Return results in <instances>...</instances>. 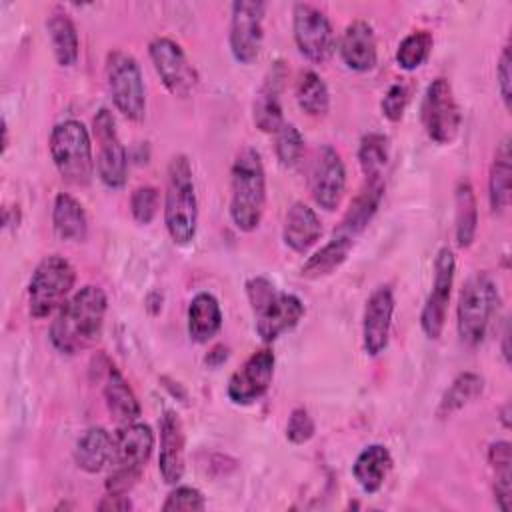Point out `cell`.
Segmentation results:
<instances>
[{"label":"cell","mask_w":512,"mask_h":512,"mask_svg":"<svg viewBox=\"0 0 512 512\" xmlns=\"http://www.w3.org/2000/svg\"><path fill=\"white\" fill-rule=\"evenodd\" d=\"M390 156V140L386 134L368 132L358 146V162L364 176H384Z\"/></svg>","instance_id":"obj_36"},{"label":"cell","mask_w":512,"mask_h":512,"mask_svg":"<svg viewBox=\"0 0 512 512\" xmlns=\"http://www.w3.org/2000/svg\"><path fill=\"white\" fill-rule=\"evenodd\" d=\"M294 42L304 58L324 64L334 52V32L328 16L308 2L294 4L292 10Z\"/></svg>","instance_id":"obj_13"},{"label":"cell","mask_w":512,"mask_h":512,"mask_svg":"<svg viewBox=\"0 0 512 512\" xmlns=\"http://www.w3.org/2000/svg\"><path fill=\"white\" fill-rule=\"evenodd\" d=\"M338 52L346 68L354 72H368L378 62V46L372 24L366 20L350 22L338 42Z\"/></svg>","instance_id":"obj_22"},{"label":"cell","mask_w":512,"mask_h":512,"mask_svg":"<svg viewBox=\"0 0 512 512\" xmlns=\"http://www.w3.org/2000/svg\"><path fill=\"white\" fill-rule=\"evenodd\" d=\"M384 190H386L384 176H364V184L356 194V198L352 200L348 212L344 214L336 234L356 238L378 212L380 202L384 198Z\"/></svg>","instance_id":"obj_23"},{"label":"cell","mask_w":512,"mask_h":512,"mask_svg":"<svg viewBox=\"0 0 512 512\" xmlns=\"http://www.w3.org/2000/svg\"><path fill=\"white\" fill-rule=\"evenodd\" d=\"M76 282L74 266L58 256L50 254L38 262L28 282V310L32 318H46L58 310L72 292Z\"/></svg>","instance_id":"obj_7"},{"label":"cell","mask_w":512,"mask_h":512,"mask_svg":"<svg viewBox=\"0 0 512 512\" xmlns=\"http://www.w3.org/2000/svg\"><path fill=\"white\" fill-rule=\"evenodd\" d=\"M306 308L304 302L290 292H276V296L254 314L256 334L264 344H270L298 326Z\"/></svg>","instance_id":"obj_19"},{"label":"cell","mask_w":512,"mask_h":512,"mask_svg":"<svg viewBox=\"0 0 512 512\" xmlns=\"http://www.w3.org/2000/svg\"><path fill=\"white\" fill-rule=\"evenodd\" d=\"M456 258L448 246H442L434 258V278L432 288L426 296V302L420 312V328L430 340H438L446 326L450 294L454 286Z\"/></svg>","instance_id":"obj_12"},{"label":"cell","mask_w":512,"mask_h":512,"mask_svg":"<svg viewBox=\"0 0 512 512\" xmlns=\"http://www.w3.org/2000/svg\"><path fill=\"white\" fill-rule=\"evenodd\" d=\"M92 132L98 144L96 172L106 188L118 190L126 184L128 176V154L120 142L116 120L110 110L100 108L92 120Z\"/></svg>","instance_id":"obj_10"},{"label":"cell","mask_w":512,"mask_h":512,"mask_svg":"<svg viewBox=\"0 0 512 512\" xmlns=\"http://www.w3.org/2000/svg\"><path fill=\"white\" fill-rule=\"evenodd\" d=\"M186 328L188 336L196 344L210 342L222 328V308L214 294L198 292L186 312Z\"/></svg>","instance_id":"obj_25"},{"label":"cell","mask_w":512,"mask_h":512,"mask_svg":"<svg viewBox=\"0 0 512 512\" xmlns=\"http://www.w3.org/2000/svg\"><path fill=\"white\" fill-rule=\"evenodd\" d=\"M296 102L308 116H324L330 108L326 82L314 70H304L296 80Z\"/></svg>","instance_id":"obj_35"},{"label":"cell","mask_w":512,"mask_h":512,"mask_svg":"<svg viewBox=\"0 0 512 512\" xmlns=\"http://www.w3.org/2000/svg\"><path fill=\"white\" fill-rule=\"evenodd\" d=\"M48 148L58 174L68 184L88 186L92 182L96 166L92 138L80 120L68 118L58 122L50 132Z\"/></svg>","instance_id":"obj_5"},{"label":"cell","mask_w":512,"mask_h":512,"mask_svg":"<svg viewBox=\"0 0 512 512\" xmlns=\"http://www.w3.org/2000/svg\"><path fill=\"white\" fill-rule=\"evenodd\" d=\"M510 138H502L498 144L492 166H490V176H488V200L492 212H504L510 204Z\"/></svg>","instance_id":"obj_32"},{"label":"cell","mask_w":512,"mask_h":512,"mask_svg":"<svg viewBox=\"0 0 512 512\" xmlns=\"http://www.w3.org/2000/svg\"><path fill=\"white\" fill-rule=\"evenodd\" d=\"M508 412H510V406L506 404V406L502 408V422H504V426H506V428L510 426V422H508Z\"/></svg>","instance_id":"obj_49"},{"label":"cell","mask_w":512,"mask_h":512,"mask_svg":"<svg viewBox=\"0 0 512 512\" xmlns=\"http://www.w3.org/2000/svg\"><path fill=\"white\" fill-rule=\"evenodd\" d=\"M112 472L108 474L104 488L110 494H128L132 486L140 480L142 468L154 450V432L144 422H128L120 424V428L112 434Z\"/></svg>","instance_id":"obj_4"},{"label":"cell","mask_w":512,"mask_h":512,"mask_svg":"<svg viewBox=\"0 0 512 512\" xmlns=\"http://www.w3.org/2000/svg\"><path fill=\"white\" fill-rule=\"evenodd\" d=\"M454 236L460 248L472 246L478 230V202L470 180H460L454 190Z\"/></svg>","instance_id":"obj_30"},{"label":"cell","mask_w":512,"mask_h":512,"mask_svg":"<svg viewBox=\"0 0 512 512\" xmlns=\"http://www.w3.org/2000/svg\"><path fill=\"white\" fill-rule=\"evenodd\" d=\"M96 376L102 380V394L108 412L118 424H128L138 420L140 416V402L122 376V372L106 358L102 356V368H98Z\"/></svg>","instance_id":"obj_21"},{"label":"cell","mask_w":512,"mask_h":512,"mask_svg":"<svg viewBox=\"0 0 512 512\" xmlns=\"http://www.w3.org/2000/svg\"><path fill=\"white\" fill-rule=\"evenodd\" d=\"M274 364L276 358L270 348H260L252 352L246 362L230 376L226 386L228 400L236 406H250L260 400L272 384Z\"/></svg>","instance_id":"obj_16"},{"label":"cell","mask_w":512,"mask_h":512,"mask_svg":"<svg viewBox=\"0 0 512 512\" xmlns=\"http://www.w3.org/2000/svg\"><path fill=\"white\" fill-rule=\"evenodd\" d=\"M408 102H410V86L404 82L392 84L380 102L382 116L388 118L390 122H400L406 112Z\"/></svg>","instance_id":"obj_42"},{"label":"cell","mask_w":512,"mask_h":512,"mask_svg":"<svg viewBox=\"0 0 512 512\" xmlns=\"http://www.w3.org/2000/svg\"><path fill=\"white\" fill-rule=\"evenodd\" d=\"M264 12L266 2L238 0L232 4L228 44L236 62L254 64L264 42Z\"/></svg>","instance_id":"obj_11"},{"label":"cell","mask_w":512,"mask_h":512,"mask_svg":"<svg viewBox=\"0 0 512 512\" xmlns=\"http://www.w3.org/2000/svg\"><path fill=\"white\" fill-rule=\"evenodd\" d=\"M308 186L312 200L326 212H334L346 192V168L330 144H324L316 150L310 176H308Z\"/></svg>","instance_id":"obj_15"},{"label":"cell","mask_w":512,"mask_h":512,"mask_svg":"<svg viewBox=\"0 0 512 512\" xmlns=\"http://www.w3.org/2000/svg\"><path fill=\"white\" fill-rule=\"evenodd\" d=\"M266 208V172L256 148L244 146L230 168V218L240 232H254Z\"/></svg>","instance_id":"obj_2"},{"label":"cell","mask_w":512,"mask_h":512,"mask_svg":"<svg viewBox=\"0 0 512 512\" xmlns=\"http://www.w3.org/2000/svg\"><path fill=\"white\" fill-rule=\"evenodd\" d=\"M52 226L58 238L84 242L88 236V218L80 200L68 192H58L52 204Z\"/></svg>","instance_id":"obj_28"},{"label":"cell","mask_w":512,"mask_h":512,"mask_svg":"<svg viewBox=\"0 0 512 512\" xmlns=\"http://www.w3.org/2000/svg\"><path fill=\"white\" fill-rule=\"evenodd\" d=\"M160 454L158 470L166 484H178L184 476V426L174 410L160 416Z\"/></svg>","instance_id":"obj_20"},{"label":"cell","mask_w":512,"mask_h":512,"mask_svg":"<svg viewBox=\"0 0 512 512\" xmlns=\"http://www.w3.org/2000/svg\"><path fill=\"white\" fill-rule=\"evenodd\" d=\"M314 432H316V424H314V418L310 416V412L304 406L294 408L286 422V438L292 444L300 446V444L310 442Z\"/></svg>","instance_id":"obj_41"},{"label":"cell","mask_w":512,"mask_h":512,"mask_svg":"<svg viewBox=\"0 0 512 512\" xmlns=\"http://www.w3.org/2000/svg\"><path fill=\"white\" fill-rule=\"evenodd\" d=\"M392 454L384 444H368L352 464V476L366 494H376L392 470Z\"/></svg>","instance_id":"obj_26"},{"label":"cell","mask_w":512,"mask_h":512,"mask_svg":"<svg viewBox=\"0 0 512 512\" xmlns=\"http://www.w3.org/2000/svg\"><path fill=\"white\" fill-rule=\"evenodd\" d=\"M286 78H288V70L284 60H274L256 90V96L252 102V120L260 132L276 134L284 124L282 92H284Z\"/></svg>","instance_id":"obj_17"},{"label":"cell","mask_w":512,"mask_h":512,"mask_svg":"<svg viewBox=\"0 0 512 512\" xmlns=\"http://www.w3.org/2000/svg\"><path fill=\"white\" fill-rule=\"evenodd\" d=\"M246 296H248V302H250V308L252 312H260L274 296H276V286L270 278L266 276H254L246 282Z\"/></svg>","instance_id":"obj_43"},{"label":"cell","mask_w":512,"mask_h":512,"mask_svg":"<svg viewBox=\"0 0 512 512\" xmlns=\"http://www.w3.org/2000/svg\"><path fill=\"white\" fill-rule=\"evenodd\" d=\"M106 82L116 110L138 122L146 114V88L138 60L124 50H112L106 56Z\"/></svg>","instance_id":"obj_8"},{"label":"cell","mask_w":512,"mask_h":512,"mask_svg":"<svg viewBox=\"0 0 512 512\" xmlns=\"http://www.w3.org/2000/svg\"><path fill=\"white\" fill-rule=\"evenodd\" d=\"M106 308L108 298L100 286H82L58 308L48 332L52 346L68 356L92 346L102 334Z\"/></svg>","instance_id":"obj_1"},{"label":"cell","mask_w":512,"mask_h":512,"mask_svg":"<svg viewBox=\"0 0 512 512\" xmlns=\"http://www.w3.org/2000/svg\"><path fill=\"white\" fill-rule=\"evenodd\" d=\"M274 154L284 168H294L300 164L304 156V136L294 124L284 122L274 134Z\"/></svg>","instance_id":"obj_38"},{"label":"cell","mask_w":512,"mask_h":512,"mask_svg":"<svg viewBox=\"0 0 512 512\" xmlns=\"http://www.w3.org/2000/svg\"><path fill=\"white\" fill-rule=\"evenodd\" d=\"M114 436L102 426L88 428L76 442L74 448V462L80 470L88 474L102 472L112 460Z\"/></svg>","instance_id":"obj_27"},{"label":"cell","mask_w":512,"mask_h":512,"mask_svg":"<svg viewBox=\"0 0 512 512\" xmlns=\"http://www.w3.org/2000/svg\"><path fill=\"white\" fill-rule=\"evenodd\" d=\"M420 118L426 136L440 146L454 142L458 136L462 112L446 78L438 76L426 86L420 104Z\"/></svg>","instance_id":"obj_9"},{"label":"cell","mask_w":512,"mask_h":512,"mask_svg":"<svg viewBox=\"0 0 512 512\" xmlns=\"http://www.w3.org/2000/svg\"><path fill=\"white\" fill-rule=\"evenodd\" d=\"M226 358H228V348L220 344V346H214V348L208 352L206 364H208V366H218V364H222Z\"/></svg>","instance_id":"obj_46"},{"label":"cell","mask_w":512,"mask_h":512,"mask_svg":"<svg viewBox=\"0 0 512 512\" xmlns=\"http://www.w3.org/2000/svg\"><path fill=\"white\" fill-rule=\"evenodd\" d=\"M160 194L154 186H138L130 196V212L138 224H150L158 214Z\"/></svg>","instance_id":"obj_39"},{"label":"cell","mask_w":512,"mask_h":512,"mask_svg":"<svg viewBox=\"0 0 512 512\" xmlns=\"http://www.w3.org/2000/svg\"><path fill=\"white\" fill-rule=\"evenodd\" d=\"M206 500L204 494L198 488L192 486H176L174 490L168 492L162 510L164 512H176V510H204Z\"/></svg>","instance_id":"obj_40"},{"label":"cell","mask_w":512,"mask_h":512,"mask_svg":"<svg viewBox=\"0 0 512 512\" xmlns=\"http://www.w3.org/2000/svg\"><path fill=\"white\" fill-rule=\"evenodd\" d=\"M322 232L324 228L314 208L304 202H294L288 208L282 228V240L292 252L306 254L320 240Z\"/></svg>","instance_id":"obj_24"},{"label":"cell","mask_w":512,"mask_h":512,"mask_svg":"<svg viewBox=\"0 0 512 512\" xmlns=\"http://www.w3.org/2000/svg\"><path fill=\"white\" fill-rule=\"evenodd\" d=\"M148 54L156 74L160 76L162 84L168 88L170 94L186 98L194 92L198 84V74L178 42L166 36H158L150 42Z\"/></svg>","instance_id":"obj_14"},{"label":"cell","mask_w":512,"mask_h":512,"mask_svg":"<svg viewBox=\"0 0 512 512\" xmlns=\"http://www.w3.org/2000/svg\"><path fill=\"white\" fill-rule=\"evenodd\" d=\"M500 304V294L494 278L488 272L472 274L458 296L456 328L466 346H478Z\"/></svg>","instance_id":"obj_6"},{"label":"cell","mask_w":512,"mask_h":512,"mask_svg":"<svg viewBox=\"0 0 512 512\" xmlns=\"http://www.w3.org/2000/svg\"><path fill=\"white\" fill-rule=\"evenodd\" d=\"M496 78H498V90H500L504 108L510 110V106H512V58H510L508 44L500 52L498 66H496Z\"/></svg>","instance_id":"obj_44"},{"label":"cell","mask_w":512,"mask_h":512,"mask_svg":"<svg viewBox=\"0 0 512 512\" xmlns=\"http://www.w3.org/2000/svg\"><path fill=\"white\" fill-rule=\"evenodd\" d=\"M2 132H4V144H2V152H6V148H8V126H6V120H2Z\"/></svg>","instance_id":"obj_48"},{"label":"cell","mask_w":512,"mask_h":512,"mask_svg":"<svg viewBox=\"0 0 512 512\" xmlns=\"http://www.w3.org/2000/svg\"><path fill=\"white\" fill-rule=\"evenodd\" d=\"M96 508L98 510H106V512H110V510L126 512V510L132 508V502H130V498L126 494H110V492H106V496H102V500L98 502Z\"/></svg>","instance_id":"obj_45"},{"label":"cell","mask_w":512,"mask_h":512,"mask_svg":"<svg viewBox=\"0 0 512 512\" xmlns=\"http://www.w3.org/2000/svg\"><path fill=\"white\" fill-rule=\"evenodd\" d=\"M432 46H434V38L428 30H414V32L406 34L400 40L398 50H396L398 66L406 72L420 68L428 60Z\"/></svg>","instance_id":"obj_37"},{"label":"cell","mask_w":512,"mask_h":512,"mask_svg":"<svg viewBox=\"0 0 512 512\" xmlns=\"http://www.w3.org/2000/svg\"><path fill=\"white\" fill-rule=\"evenodd\" d=\"M46 30L50 38V46L54 52L56 62L62 68H70L78 62V52H80V40H78V30L70 16L66 12H54L46 20Z\"/></svg>","instance_id":"obj_31"},{"label":"cell","mask_w":512,"mask_h":512,"mask_svg":"<svg viewBox=\"0 0 512 512\" xmlns=\"http://www.w3.org/2000/svg\"><path fill=\"white\" fill-rule=\"evenodd\" d=\"M394 316V290L380 284L366 300L362 314V346L368 356H378L386 350L390 340Z\"/></svg>","instance_id":"obj_18"},{"label":"cell","mask_w":512,"mask_h":512,"mask_svg":"<svg viewBox=\"0 0 512 512\" xmlns=\"http://www.w3.org/2000/svg\"><path fill=\"white\" fill-rule=\"evenodd\" d=\"M488 462L494 470V500L502 512L512 508V454L510 442L498 440L488 448Z\"/></svg>","instance_id":"obj_33"},{"label":"cell","mask_w":512,"mask_h":512,"mask_svg":"<svg viewBox=\"0 0 512 512\" xmlns=\"http://www.w3.org/2000/svg\"><path fill=\"white\" fill-rule=\"evenodd\" d=\"M484 390V378L476 372H462L458 374L452 384L446 388V392L440 398L436 414L440 418L452 416L454 412L462 410L466 404L476 400Z\"/></svg>","instance_id":"obj_34"},{"label":"cell","mask_w":512,"mask_h":512,"mask_svg":"<svg viewBox=\"0 0 512 512\" xmlns=\"http://www.w3.org/2000/svg\"><path fill=\"white\" fill-rule=\"evenodd\" d=\"M352 248H354V238L334 232V236L302 264L300 276L308 280H320L324 276H330L346 262Z\"/></svg>","instance_id":"obj_29"},{"label":"cell","mask_w":512,"mask_h":512,"mask_svg":"<svg viewBox=\"0 0 512 512\" xmlns=\"http://www.w3.org/2000/svg\"><path fill=\"white\" fill-rule=\"evenodd\" d=\"M502 340H504V348H502V354H504V360L506 364L510 362V352H508V324L504 326V334H502Z\"/></svg>","instance_id":"obj_47"},{"label":"cell","mask_w":512,"mask_h":512,"mask_svg":"<svg viewBox=\"0 0 512 512\" xmlns=\"http://www.w3.org/2000/svg\"><path fill=\"white\" fill-rule=\"evenodd\" d=\"M164 224L178 246H188L198 230V198L190 160L184 154L172 156L166 168Z\"/></svg>","instance_id":"obj_3"}]
</instances>
